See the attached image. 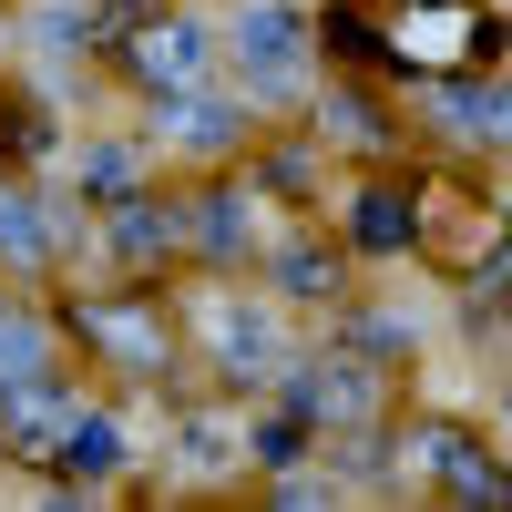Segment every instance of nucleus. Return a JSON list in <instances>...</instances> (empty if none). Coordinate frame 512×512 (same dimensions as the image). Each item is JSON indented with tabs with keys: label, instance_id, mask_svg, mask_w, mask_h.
<instances>
[{
	"label": "nucleus",
	"instance_id": "nucleus-1",
	"mask_svg": "<svg viewBox=\"0 0 512 512\" xmlns=\"http://www.w3.org/2000/svg\"><path fill=\"white\" fill-rule=\"evenodd\" d=\"M226 62H236V93H246V103H287V93H308V31H297L287 0H236V21H226Z\"/></svg>",
	"mask_w": 512,
	"mask_h": 512
},
{
	"label": "nucleus",
	"instance_id": "nucleus-2",
	"mask_svg": "<svg viewBox=\"0 0 512 512\" xmlns=\"http://www.w3.org/2000/svg\"><path fill=\"white\" fill-rule=\"evenodd\" d=\"M62 420H72V400L52 390V369H31V379H0V431H11L31 461H41V451H62Z\"/></svg>",
	"mask_w": 512,
	"mask_h": 512
},
{
	"label": "nucleus",
	"instance_id": "nucleus-3",
	"mask_svg": "<svg viewBox=\"0 0 512 512\" xmlns=\"http://www.w3.org/2000/svg\"><path fill=\"white\" fill-rule=\"evenodd\" d=\"M134 72L164 82V93L205 82V21H144V31H134Z\"/></svg>",
	"mask_w": 512,
	"mask_h": 512
},
{
	"label": "nucleus",
	"instance_id": "nucleus-4",
	"mask_svg": "<svg viewBox=\"0 0 512 512\" xmlns=\"http://www.w3.org/2000/svg\"><path fill=\"white\" fill-rule=\"evenodd\" d=\"M390 31H400L410 62H461V52H482V21L461 11V0H420V11H400Z\"/></svg>",
	"mask_w": 512,
	"mask_h": 512
},
{
	"label": "nucleus",
	"instance_id": "nucleus-5",
	"mask_svg": "<svg viewBox=\"0 0 512 512\" xmlns=\"http://www.w3.org/2000/svg\"><path fill=\"white\" fill-rule=\"evenodd\" d=\"M205 318H216V338H226V369H236V379L277 369V318H256V308H226V297H216Z\"/></svg>",
	"mask_w": 512,
	"mask_h": 512
},
{
	"label": "nucleus",
	"instance_id": "nucleus-6",
	"mask_svg": "<svg viewBox=\"0 0 512 512\" xmlns=\"http://www.w3.org/2000/svg\"><path fill=\"white\" fill-rule=\"evenodd\" d=\"M62 461H72V472H93V482L123 472V420H113V410H72V420H62Z\"/></svg>",
	"mask_w": 512,
	"mask_h": 512
},
{
	"label": "nucleus",
	"instance_id": "nucleus-7",
	"mask_svg": "<svg viewBox=\"0 0 512 512\" xmlns=\"http://www.w3.org/2000/svg\"><path fill=\"white\" fill-rule=\"evenodd\" d=\"M236 134H246V103H216V93H195V82H185L175 144H185V154H216V144H236Z\"/></svg>",
	"mask_w": 512,
	"mask_h": 512
},
{
	"label": "nucleus",
	"instance_id": "nucleus-8",
	"mask_svg": "<svg viewBox=\"0 0 512 512\" xmlns=\"http://www.w3.org/2000/svg\"><path fill=\"white\" fill-rule=\"evenodd\" d=\"M451 113V134H472V144H512V82L502 93H441Z\"/></svg>",
	"mask_w": 512,
	"mask_h": 512
},
{
	"label": "nucleus",
	"instance_id": "nucleus-9",
	"mask_svg": "<svg viewBox=\"0 0 512 512\" xmlns=\"http://www.w3.org/2000/svg\"><path fill=\"white\" fill-rule=\"evenodd\" d=\"M31 369H52V328L31 308H0V379H31Z\"/></svg>",
	"mask_w": 512,
	"mask_h": 512
},
{
	"label": "nucleus",
	"instance_id": "nucleus-10",
	"mask_svg": "<svg viewBox=\"0 0 512 512\" xmlns=\"http://www.w3.org/2000/svg\"><path fill=\"white\" fill-rule=\"evenodd\" d=\"M0 256H21V267H41V256H52V226H41L31 195H11V185H0Z\"/></svg>",
	"mask_w": 512,
	"mask_h": 512
},
{
	"label": "nucleus",
	"instance_id": "nucleus-11",
	"mask_svg": "<svg viewBox=\"0 0 512 512\" xmlns=\"http://www.w3.org/2000/svg\"><path fill=\"white\" fill-rule=\"evenodd\" d=\"M349 236H359V246H379V256H390V246H410V216H400V195H359Z\"/></svg>",
	"mask_w": 512,
	"mask_h": 512
},
{
	"label": "nucleus",
	"instance_id": "nucleus-12",
	"mask_svg": "<svg viewBox=\"0 0 512 512\" xmlns=\"http://www.w3.org/2000/svg\"><path fill=\"white\" fill-rule=\"evenodd\" d=\"M256 236V216H246V195H205V246H216V256H236Z\"/></svg>",
	"mask_w": 512,
	"mask_h": 512
},
{
	"label": "nucleus",
	"instance_id": "nucleus-13",
	"mask_svg": "<svg viewBox=\"0 0 512 512\" xmlns=\"http://www.w3.org/2000/svg\"><path fill=\"white\" fill-rule=\"evenodd\" d=\"M82 328H93L103 349H123V359H144V349H154V328H144L134 308H93V318H82Z\"/></svg>",
	"mask_w": 512,
	"mask_h": 512
},
{
	"label": "nucleus",
	"instance_id": "nucleus-14",
	"mask_svg": "<svg viewBox=\"0 0 512 512\" xmlns=\"http://www.w3.org/2000/svg\"><path fill=\"white\" fill-rule=\"evenodd\" d=\"M277 277H287V297H328V287H338V267H318L308 246H287V256H277Z\"/></svg>",
	"mask_w": 512,
	"mask_h": 512
},
{
	"label": "nucleus",
	"instance_id": "nucleus-15",
	"mask_svg": "<svg viewBox=\"0 0 512 512\" xmlns=\"http://www.w3.org/2000/svg\"><path fill=\"white\" fill-rule=\"evenodd\" d=\"M72 175H82V185H103V195H123V185H134V154H113V144H93V154L72 164Z\"/></svg>",
	"mask_w": 512,
	"mask_h": 512
},
{
	"label": "nucleus",
	"instance_id": "nucleus-16",
	"mask_svg": "<svg viewBox=\"0 0 512 512\" xmlns=\"http://www.w3.org/2000/svg\"><path fill=\"white\" fill-rule=\"evenodd\" d=\"M492 277L512 287V216H502V246H492Z\"/></svg>",
	"mask_w": 512,
	"mask_h": 512
}]
</instances>
